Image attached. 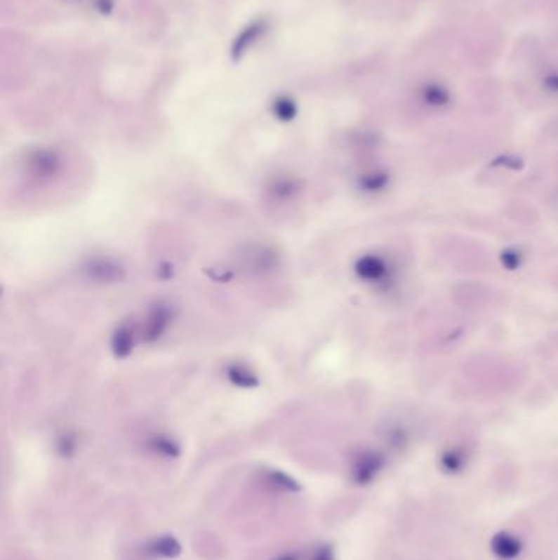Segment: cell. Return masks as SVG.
<instances>
[{"mask_svg": "<svg viewBox=\"0 0 558 560\" xmlns=\"http://www.w3.org/2000/svg\"><path fill=\"white\" fill-rule=\"evenodd\" d=\"M383 467V457L377 452H364L354 462L352 480L359 485H367L372 481Z\"/></svg>", "mask_w": 558, "mask_h": 560, "instance_id": "1", "label": "cell"}, {"mask_svg": "<svg viewBox=\"0 0 558 560\" xmlns=\"http://www.w3.org/2000/svg\"><path fill=\"white\" fill-rule=\"evenodd\" d=\"M267 484L274 488L281 491H300L301 486L295 479H291L290 475L284 474V472L272 470L267 474Z\"/></svg>", "mask_w": 558, "mask_h": 560, "instance_id": "6", "label": "cell"}, {"mask_svg": "<svg viewBox=\"0 0 558 560\" xmlns=\"http://www.w3.org/2000/svg\"><path fill=\"white\" fill-rule=\"evenodd\" d=\"M260 25H264V23L251 25V27L246 29V32L241 34L238 39H236L234 48H233V56L234 58H239V54L244 53L246 49H248V46H251V43H253L254 39L259 36L260 32H263V28H264V27H260Z\"/></svg>", "mask_w": 558, "mask_h": 560, "instance_id": "7", "label": "cell"}, {"mask_svg": "<svg viewBox=\"0 0 558 560\" xmlns=\"http://www.w3.org/2000/svg\"><path fill=\"white\" fill-rule=\"evenodd\" d=\"M357 275L365 282H383L388 277V264L378 255H364L355 265Z\"/></svg>", "mask_w": 558, "mask_h": 560, "instance_id": "2", "label": "cell"}, {"mask_svg": "<svg viewBox=\"0 0 558 560\" xmlns=\"http://www.w3.org/2000/svg\"><path fill=\"white\" fill-rule=\"evenodd\" d=\"M272 560H298V557L293 554H288V555H280V557H275Z\"/></svg>", "mask_w": 558, "mask_h": 560, "instance_id": "16", "label": "cell"}, {"mask_svg": "<svg viewBox=\"0 0 558 560\" xmlns=\"http://www.w3.org/2000/svg\"><path fill=\"white\" fill-rule=\"evenodd\" d=\"M491 550L503 560H512L521 554V540L510 533H498L491 539Z\"/></svg>", "mask_w": 558, "mask_h": 560, "instance_id": "3", "label": "cell"}, {"mask_svg": "<svg viewBox=\"0 0 558 560\" xmlns=\"http://www.w3.org/2000/svg\"><path fill=\"white\" fill-rule=\"evenodd\" d=\"M423 98L427 105L442 108L451 103V93L441 84H427L423 88Z\"/></svg>", "mask_w": 558, "mask_h": 560, "instance_id": "5", "label": "cell"}, {"mask_svg": "<svg viewBox=\"0 0 558 560\" xmlns=\"http://www.w3.org/2000/svg\"><path fill=\"white\" fill-rule=\"evenodd\" d=\"M293 107H291V103L290 102H284V103H279L277 105V113L280 116H284V118H290L291 115H293Z\"/></svg>", "mask_w": 558, "mask_h": 560, "instance_id": "14", "label": "cell"}, {"mask_svg": "<svg viewBox=\"0 0 558 560\" xmlns=\"http://www.w3.org/2000/svg\"><path fill=\"white\" fill-rule=\"evenodd\" d=\"M150 552L164 559H175L182 552L179 540L172 535H162L159 539H154L150 544Z\"/></svg>", "mask_w": 558, "mask_h": 560, "instance_id": "4", "label": "cell"}, {"mask_svg": "<svg viewBox=\"0 0 558 560\" xmlns=\"http://www.w3.org/2000/svg\"><path fill=\"white\" fill-rule=\"evenodd\" d=\"M311 560H334L333 547H331V545H323V547L316 550Z\"/></svg>", "mask_w": 558, "mask_h": 560, "instance_id": "12", "label": "cell"}, {"mask_svg": "<svg viewBox=\"0 0 558 560\" xmlns=\"http://www.w3.org/2000/svg\"><path fill=\"white\" fill-rule=\"evenodd\" d=\"M166 319H167L166 309H159V312H157V313L154 314V316L151 318V321H150V333H147V334H151L152 338L159 336L162 329L166 328V323H167Z\"/></svg>", "mask_w": 558, "mask_h": 560, "instance_id": "10", "label": "cell"}, {"mask_svg": "<svg viewBox=\"0 0 558 560\" xmlns=\"http://www.w3.org/2000/svg\"><path fill=\"white\" fill-rule=\"evenodd\" d=\"M545 87L549 88L552 92H558V72L557 74H550V76H547L545 79Z\"/></svg>", "mask_w": 558, "mask_h": 560, "instance_id": "15", "label": "cell"}, {"mask_svg": "<svg viewBox=\"0 0 558 560\" xmlns=\"http://www.w3.org/2000/svg\"><path fill=\"white\" fill-rule=\"evenodd\" d=\"M463 464H465V457H463L462 452L449 451L442 455V467H444V470L449 472V474L460 472Z\"/></svg>", "mask_w": 558, "mask_h": 560, "instance_id": "9", "label": "cell"}, {"mask_svg": "<svg viewBox=\"0 0 558 560\" xmlns=\"http://www.w3.org/2000/svg\"><path fill=\"white\" fill-rule=\"evenodd\" d=\"M74 447L76 446H74L72 437H69V436L62 437L61 442H59V451H61L62 455H71L74 452Z\"/></svg>", "mask_w": 558, "mask_h": 560, "instance_id": "13", "label": "cell"}, {"mask_svg": "<svg viewBox=\"0 0 558 560\" xmlns=\"http://www.w3.org/2000/svg\"><path fill=\"white\" fill-rule=\"evenodd\" d=\"M151 449L164 457H177L180 454L179 446H177L172 439H169V437H162V436L154 437V439L151 441Z\"/></svg>", "mask_w": 558, "mask_h": 560, "instance_id": "8", "label": "cell"}, {"mask_svg": "<svg viewBox=\"0 0 558 560\" xmlns=\"http://www.w3.org/2000/svg\"><path fill=\"white\" fill-rule=\"evenodd\" d=\"M130 346H131V339L128 338V331H118L117 334V341H115V349H117V354H120V356H125V354L130 352Z\"/></svg>", "mask_w": 558, "mask_h": 560, "instance_id": "11", "label": "cell"}]
</instances>
